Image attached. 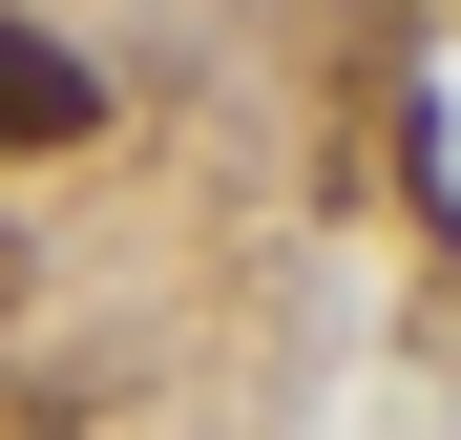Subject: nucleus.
<instances>
[{"mask_svg":"<svg viewBox=\"0 0 461 440\" xmlns=\"http://www.w3.org/2000/svg\"><path fill=\"white\" fill-rule=\"evenodd\" d=\"M105 126V63H63L42 22H0V147H85Z\"/></svg>","mask_w":461,"mask_h":440,"instance_id":"obj_1","label":"nucleus"}]
</instances>
